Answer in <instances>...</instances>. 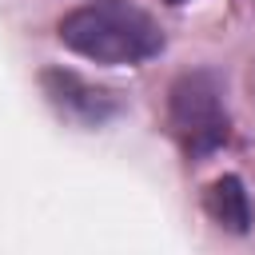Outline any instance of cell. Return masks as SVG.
<instances>
[{
    "label": "cell",
    "mask_w": 255,
    "mask_h": 255,
    "mask_svg": "<svg viewBox=\"0 0 255 255\" xmlns=\"http://www.w3.org/2000/svg\"><path fill=\"white\" fill-rule=\"evenodd\" d=\"M207 215L227 227V231H247L251 223V203H247V191H243V179L239 175H223L207 187Z\"/></svg>",
    "instance_id": "277c9868"
},
{
    "label": "cell",
    "mask_w": 255,
    "mask_h": 255,
    "mask_svg": "<svg viewBox=\"0 0 255 255\" xmlns=\"http://www.w3.org/2000/svg\"><path fill=\"white\" fill-rule=\"evenodd\" d=\"M60 44L96 64H143L159 56L163 32L131 0H88L60 20Z\"/></svg>",
    "instance_id": "6da1fadb"
},
{
    "label": "cell",
    "mask_w": 255,
    "mask_h": 255,
    "mask_svg": "<svg viewBox=\"0 0 255 255\" xmlns=\"http://www.w3.org/2000/svg\"><path fill=\"white\" fill-rule=\"evenodd\" d=\"M44 84V96L52 100V108L64 116V120H76L84 128H100L108 124L116 112H120V96L112 88H100V84H88L84 76L76 72H60V68H48L40 76Z\"/></svg>",
    "instance_id": "3957f363"
},
{
    "label": "cell",
    "mask_w": 255,
    "mask_h": 255,
    "mask_svg": "<svg viewBox=\"0 0 255 255\" xmlns=\"http://www.w3.org/2000/svg\"><path fill=\"white\" fill-rule=\"evenodd\" d=\"M167 4H183V0H167Z\"/></svg>",
    "instance_id": "5b68a950"
},
{
    "label": "cell",
    "mask_w": 255,
    "mask_h": 255,
    "mask_svg": "<svg viewBox=\"0 0 255 255\" xmlns=\"http://www.w3.org/2000/svg\"><path fill=\"white\" fill-rule=\"evenodd\" d=\"M167 124H171V135L179 139V147L191 159H203V155L219 151L231 135L219 76L207 72V68L183 72L167 92Z\"/></svg>",
    "instance_id": "7a4b0ae2"
}]
</instances>
